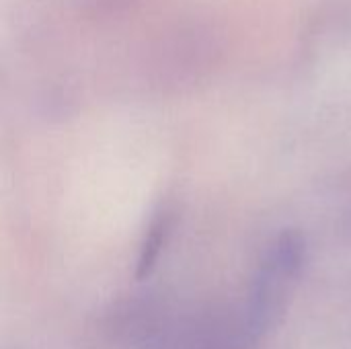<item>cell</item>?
Wrapping results in <instances>:
<instances>
[{"label":"cell","instance_id":"6da1fadb","mask_svg":"<svg viewBox=\"0 0 351 349\" xmlns=\"http://www.w3.org/2000/svg\"><path fill=\"white\" fill-rule=\"evenodd\" d=\"M304 263L306 243L294 230L282 232L265 251L243 315L245 329L253 344L265 337L269 329L284 317L300 282Z\"/></svg>","mask_w":351,"mask_h":349},{"label":"cell","instance_id":"7a4b0ae2","mask_svg":"<svg viewBox=\"0 0 351 349\" xmlns=\"http://www.w3.org/2000/svg\"><path fill=\"white\" fill-rule=\"evenodd\" d=\"M169 232H171V218L169 214H158L146 237H144V243H142V249H140V257H138V267H136V274L140 280L148 278L152 274V269L156 267L158 263V257L162 253V247L167 245V239H169Z\"/></svg>","mask_w":351,"mask_h":349}]
</instances>
